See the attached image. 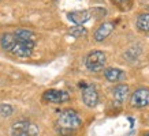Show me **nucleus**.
Segmentation results:
<instances>
[{
    "label": "nucleus",
    "instance_id": "nucleus-2",
    "mask_svg": "<svg viewBox=\"0 0 149 136\" xmlns=\"http://www.w3.org/2000/svg\"><path fill=\"white\" fill-rule=\"evenodd\" d=\"M105 61H107V57L103 50H92L86 56L85 65L92 72H100L104 69Z\"/></svg>",
    "mask_w": 149,
    "mask_h": 136
},
{
    "label": "nucleus",
    "instance_id": "nucleus-10",
    "mask_svg": "<svg viewBox=\"0 0 149 136\" xmlns=\"http://www.w3.org/2000/svg\"><path fill=\"white\" fill-rule=\"evenodd\" d=\"M104 76H105L107 80L115 83V82H119L120 79L125 78V72L122 69H119V68H107L104 71Z\"/></svg>",
    "mask_w": 149,
    "mask_h": 136
},
{
    "label": "nucleus",
    "instance_id": "nucleus-11",
    "mask_svg": "<svg viewBox=\"0 0 149 136\" xmlns=\"http://www.w3.org/2000/svg\"><path fill=\"white\" fill-rule=\"evenodd\" d=\"M129 93H130V89H129L127 84H118L116 87H113V90H112L113 98H115L118 102H123V101L127 98Z\"/></svg>",
    "mask_w": 149,
    "mask_h": 136
},
{
    "label": "nucleus",
    "instance_id": "nucleus-18",
    "mask_svg": "<svg viewBox=\"0 0 149 136\" xmlns=\"http://www.w3.org/2000/svg\"><path fill=\"white\" fill-rule=\"evenodd\" d=\"M113 1H115L116 4H119V5H123V4H127L130 0H113Z\"/></svg>",
    "mask_w": 149,
    "mask_h": 136
},
{
    "label": "nucleus",
    "instance_id": "nucleus-4",
    "mask_svg": "<svg viewBox=\"0 0 149 136\" xmlns=\"http://www.w3.org/2000/svg\"><path fill=\"white\" fill-rule=\"evenodd\" d=\"M34 46H36V41L34 40H19V38H17L15 45L11 49V53L18 56V57H29L32 54Z\"/></svg>",
    "mask_w": 149,
    "mask_h": 136
},
{
    "label": "nucleus",
    "instance_id": "nucleus-3",
    "mask_svg": "<svg viewBox=\"0 0 149 136\" xmlns=\"http://www.w3.org/2000/svg\"><path fill=\"white\" fill-rule=\"evenodd\" d=\"M40 131L30 121H17L11 127V136H38Z\"/></svg>",
    "mask_w": 149,
    "mask_h": 136
},
{
    "label": "nucleus",
    "instance_id": "nucleus-12",
    "mask_svg": "<svg viewBox=\"0 0 149 136\" xmlns=\"http://www.w3.org/2000/svg\"><path fill=\"white\" fill-rule=\"evenodd\" d=\"M15 41H17V38H15L13 33H4L0 38V45L6 52H11L13 46L15 45Z\"/></svg>",
    "mask_w": 149,
    "mask_h": 136
},
{
    "label": "nucleus",
    "instance_id": "nucleus-9",
    "mask_svg": "<svg viewBox=\"0 0 149 136\" xmlns=\"http://www.w3.org/2000/svg\"><path fill=\"white\" fill-rule=\"evenodd\" d=\"M112 30H113V23L112 22L101 23V25L97 27V30L95 32V40L97 41V42H101V41H104L111 33H112Z\"/></svg>",
    "mask_w": 149,
    "mask_h": 136
},
{
    "label": "nucleus",
    "instance_id": "nucleus-1",
    "mask_svg": "<svg viewBox=\"0 0 149 136\" xmlns=\"http://www.w3.org/2000/svg\"><path fill=\"white\" fill-rule=\"evenodd\" d=\"M81 117L74 109H64L56 118V131L62 136H71L81 128Z\"/></svg>",
    "mask_w": 149,
    "mask_h": 136
},
{
    "label": "nucleus",
    "instance_id": "nucleus-16",
    "mask_svg": "<svg viewBox=\"0 0 149 136\" xmlns=\"http://www.w3.org/2000/svg\"><path fill=\"white\" fill-rule=\"evenodd\" d=\"M70 34L74 37H82L86 34V29L84 26H74L70 29Z\"/></svg>",
    "mask_w": 149,
    "mask_h": 136
},
{
    "label": "nucleus",
    "instance_id": "nucleus-7",
    "mask_svg": "<svg viewBox=\"0 0 149 136\" xmlns=\"http://www.w3.org/2000/svg\"><path fill=\"white\" fill-rule=\"evenodd\" d=\"M42 98L48 102H54V104H63V102H67L70 100V95H68L67 91L63 90H56V89H51V90H47L44 94H42Z\"/></svg>",
    "mask_w": 149,
    "mask_h": 136
},
{
    "label": "nucleus",
    "instance_id": "nucleus-5",
    "mask_svg": "<svg viewBox=\"0 0 149 136\" xmlns=\"http://www.w3.org/2000/svg\"><path fill=\"white\" fill-rule=\"evenodd\" d=\"M79 87L82 89V101L86 106L89 108H95L96 105L99 104V93L96 90V87L93 84H88L81 82Z\"/></svg>",
    "mask_w": 149,
    "mask_h": 136
},
{
    "label": "nucleus",
    "instance_id": "nucleus-13",
    "mask_svg": "<svg viewBox=\"0 0 149 136\" xmlns=\"http://www.w3.org/2000/svg\"><path fill=\"white\" fill-rule=\"evenodd\" d=\"M136 26L141 32H149V14H141L136 21Z\"/></svg>",
    "mask_w": 149,
    "mask_h": 136
},
{
    "label": "nucleus",
    "instance_id": "nucleus-15",
    "mask_svg": "<svg viewBox=\"0 0 149 136\" xmlns=\"http://www.w3.org/2000/svg\"><path fill=\"white\" fill-rule=\"evenodd\" d=\"M14 112V109L11 105H7V104H1L0 105V117H8L11 116Z\"/></svg>",
    "mask_w": 149,
    "mask_h": 136
},
{
    "label": "nucleus",
    "instance_id": "nucleus-6",
    "mask_svg": "<svg viewBox=\"0 0 149 136\" xmlns=\"http://www.w3.org/2000/svg\"><path fill=\"white\" fill-rule=\"evenodd\" d=\"M130 104L133 108H146L149 106V90L148 89H138L133 93L130 98Z\"/></svg>",
    "mask_w": 149,
    "mask_h": 136
},
{
    "label": "nucleus",
    "instance_id": "nucleus-14",
    "mask_svg": "<svg viewBox=\"0 0 149 136\" xmlns=\"http://www.w3.org/2000/svg\"><path fill=\"white\" fill-rule=\"evenodd\" d=\"M14 36L19 40H34V34L27 29H17L14 32Z\"/></svg>",
    "mask_w": 149,
    "mask_h": 136
},
{
    "label": "nucleus",
    "instance_id": "nucleus-19",
    "mask_svg": "<svg viewBox=\"0 0 149 136\" xmlns=\"http://www.w3.org/2000/svg\"><path fill=\"white\" fill-rule=\"evenodd\" d=\"M146 136H149V133H148V135H146Z\"/></svg>",
    "mask_w": 149,
    "mask_h": 136
},
{
    "label": "nucleus",
    "instance_id": "nucleus-17",
    "mask_svg": "<svg viewBox=\"0 0 149 136\" xmlns=\"http://www.w3.org/2000/svg\"><path fill=\"white\" fill-rule=\"evenodd\" d=\"M105 14H107V11H105L104 8H100V7H97V8H93L91 11V15H93V16H96V18H103Z\"/></svg>",
    "mask_w": 149,
    "mask_h": 136
},
{
    "label": "nucleus",
    "instance_id": "nucleus-8",
    "mask_svg": "<svg viewBox=\"0 0 149 136\" xmlns=\"http://www.w3.org/2000/svg\"><path fill=\"white\" fill-rule=\"evenodd\" d=\"M91 18H92L91 11H71V12L67 14V19L70 22L75 23L77 26H82Z\"/></svg>",
    "mask_w": 149,
    "mask_h": 136
}]
</instances>
